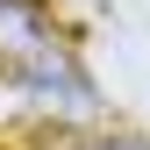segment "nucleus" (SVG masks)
I'll return each mask as SVG.
<instances>
[{"instance_id": "1", "label": "nucleus", "mask_w": 150, "mask_h": 150, "mask_svg": "<svg viewBox=\"0 0 150 150\" xmlns=\"http://www.w3.org/2000/svg\"><path fill=\"white\" fill-rule=\"evenodd\" d=\"M100 150H150V143H129V136H122V143H100Z\"/></svg>"}]
</instances>
